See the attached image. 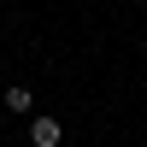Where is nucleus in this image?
Listing matches in <instances>:
<instances>
[{
    "label": "nucleus",
    "mask_w": 147,
    "mask_h": 147,
    "mask_svg": "<svg viewBox=\"0 0 147 147\" xmlns=\"http://www.w3.org/2000/svg\"><path fill=\"white\" fill-rule=\"evenodd\" d=\"M65 141V124H59V118H35L30 124V147H59Z\"/></svg>",
    "instance_id": "obj_1"
},
{
    "label": "nucleus",
    "mask_w": 147,
    "mask_h": 147,
    "mask_svg": "<svg viewBox=\"0 0 147 147\" xmlns=\"http://www.w3.org/2000/svg\"><path fill=\"white\" fill-rule=\"evenodd\" d=\"M6 106H12V112H30V88H24V82H12V88H6Z\"/></svg>",
    "instance_id": "obj_2"
}]
</instances>
